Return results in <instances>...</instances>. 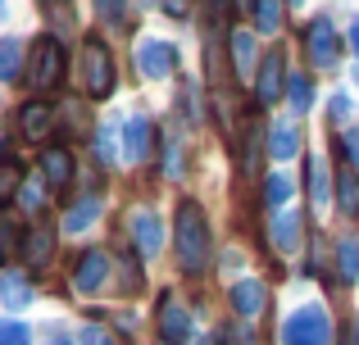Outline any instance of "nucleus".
I'll use <instances>...</instances> for the list:
<instances>
[{
	"label": "nucleus",
	"mask_w": 359,
	"mask_h": 345,
	"mask_svg": "<svg viewBox=\"0 0 359 345\" xmlns=\"http://www.w3.org/2000/svg\"><path fill=\"white\" fill-rule=\"evenodd\" d=\"M305 169H309V204H314V213H327V204H332V177H327V164L314 155Z\"/></svg>",
	"instance_id": "nucleus-18"
},
{
	"label": "nucleus",
	"mask_w": 359,
	"mask_h": 345,
	"mask_svg": "<svg viewBox=\"0 0 359 345\" xmlns=\"http://www.w3.org/2000/svg\"><path fill=\"white\" fill-rule=\"evenodd\" d=\"M50 345H73V341H64V337H60V341H50Z\"/></svg>",
	"instance_id": "nucleus-39"
},
{
	"label": "nucleus",
	"mask_w": 359,
	"mask_h": 345,
	"mask_svg": "<svg viewBox=\"0 0 359 345\" xmlns=\"http://www.w3.org/2000/svg\"><path fill=\"white\" fill-rule=\"evenodd\" d=\"M305 55L314 69H337V55H341V41H337L332 18H314L305 32Z\"/></svg>",
	"instance_id": "nucleus-5"
},
{
	"label": "nucleus",
	"mask_w": 359,
	"mask_h": 345,
	"mask_svg": "<svg viewBox=\"0 0 359 345\" xmlns=\"http://www.w3.org/2000/svg\"><path fill=\"white\" fill-rule=\"evenodd\" d=\"M105 277H109V255H105V250H87V255L78 259L73 286H78L82 295H96L100 286H105Z\"/></svg>",
	"instance_id": "nucleus-9"
},
{
	"label": "nucleus",
	"mask_w": 359,
	"mask_h": 345,
	"mask_svg": "<svg viewBox=\"0 0 359 345\" xmlns=\"http://www.w3.org/2000/svg\"><path fill=\"white\" fill-rule=\"evenodd\" d=\"M96 218H100V195H82V200L73 204L69 213H64L60 232H64V237H78V232H87Z\"/></svg>",
	"instance_id": "nucleus-17"
},
{
	"label": "nucleus",
	"mask_w": 359,
	"mask_h": 345,
	"mask_svg": "<svg viewBox=\"0 0 359 345\" xmlns=\"http://www.w3.org/2000/svg\"><path fill=\"white\" fill-rule=\"evenodd\" d=\"M237 345H255V341H250V337H237Z\"/></svg>",
	"instance_id": "nucleus-38"
},
{
	"label": "nucleus",
	"mask_w": 359,
	"mask_h": 345,
	"mask_svg": "<svg viewBox=\"0 0 359 345\" xmlns=\"http://www.w3.org/2000/svg\"><path fill=\"white\" fill-rule=\"evenodd\" d=\"M264 200H269L273 209H278V204H287V200H291V182H287L282 173H273L269 182H264Z\"/></svg>",
	"instance_id": "nucleus-29"
},
{
	"label": "nucleus",
	"mask_w": 359,
	"mask_h": 345,
	"mask_svg": "<svg viewBox=\"0 0 359 345\" xmlns=\"http://www.w3.org/2000/svg\"><path fill=\"white\" fill-rule=\"evenodd\" d=\"M50 250H55V232L50 227H32L23 237V259H27V268H46L50 264Z\"/></svg>",
	"instance_id": "nucleus-20"
},
{
	"label": "nucleus",
	"mask_w": 359,
	"mask_h": 345,
	"mask_svg": "<svg viewBox=\"0 0 359 345\" xmlns=\"http://www.w3.org/2000/svg\"><path fill=\"white\" fill-rule=\"evenodd\" d=\"M250 18H255V27H259V32H278L282 5H269V0H259V5H250Z\"/></svg>",
	"instance_id": "nucleus-28"
},
{
	"label": "nucleus",
	"mask_w": 359,
	"mask_h": 345,
	"mask_svg": "<svg viewBox=\"0 0 359 345\" xmlns=\"http://www.w3.org/2000/svg\"><path fill=\"white\" fill-rule=\"evenodd\" d=\"M269 155H273L278 164H287V160H296V155H300V127L291 123V118L273 123V132H269Z\"/></svg>",
	"instance_id": "nucleus-16"
},
{
	"label": "nucleus",
	"mask_w": 359,
	"mask_h": 345,
	"mask_svg": "<svg viewBox=\"0 0 359 345\" xmlns=\"http://www.w3.org/2000/svg\"><path fill=\"white\" fill-rule=\"evenodd\" d=\"M341 141H346V155H351V164L359 169V127H346V132H341Z\"/></svg>",
	"instance_id": "nucleus-34"
},
{
	"label": "nucleus",
	"mask_w": 359,
	"mask_h": 345,
	"mask_svg": "<svg viewBox=\"0 0 359 345\" xmlns=\"http://www.w3.org/2000/svg\"><path fill=\"white\" fill-rule=\"evenodd\" d=\"M355 87H359V69H355Z\"/></svg>",
	"instance_id": "nucleus-42"
},
{
	"label": "nucleus",
	"mask_w": 359,
	"mask_h": 345,
	"mask_svg": "<svg viewBox=\"0 0 359 345\" xmlns=\"http://www.w3.org/2000/svg\"><path fill=\"white\" fill-rule=\"evenodd\" d=\"M96 155L105 169H114V127H100L96 132Z\"/></svg>",
	"instance_id": "nucleus-31"
},
{
	"label": "nucleus",
	"mask_w": 359,
	"mask_h": 345,
	"mask_svg": "<svg viewBox=\"0 0 359 345\" xmlns=\"http://www.w3.org/2000/svg\"><path fill=\"white\" fill-rule=\"evenodd\" d=\"M287 100H291L296 114H305V109L314 105V87H309L305 73H287Z\"/></svg>",
	"instance_id": "nucleus-25"
},
{
	"label": "nucleus",
	"mask_w": 359,
	"mask_h": 345,
	"mask_svg": "<svg viewBox=\"0 0 359 345\" xmlns=\"http://www.w3.org/2000/svg\"><path fill=\"white\" fill-rule=\"evenodd\" d=\"M273 246H278L282 255H296L300 250V213L296 209H282L278 218H273Z\"/></svg>",
	"instance_id": "nucleus-19"
},
{
	"label": "nucleus",
	"mask_w": 359,
	"mask_h": 345,
	"mask_svg": "<svg viewBox=\"0 0 359 345\" xmlns=\"http://www.w3.org/2000/svg\"><path fill=\"white\" fill-rule=\"evenodd\" d=\"M18 73H23V41L0 36V82H14Z\"/></svg>",
	"instance_id": "nucleus-23"
},
{
	"label": "nucleus",
	"mask_w": 359,
	"mask_h": 345,
	"mask_svg": "<svg viewBox=\"0 0 359 345\" xmlns=\"http://www.w3.org/2000/svg\"><path fill=\"white\" fill-rule=\"evenodd\" d=\"M177 264H182V273L201 277L205 268H210V255H214V237H210V218H205V209L196 200H182L177 204Z\"/></svg>",
	"instance_id": "nucleus-1"
},
{
	"label": "nucleus",
	"mask_w": 359,
	"mask_h": 345,
	"mask_svg": "<svg viewBox=\"0 0 359 345\" xmlns=\"http://www.w3.org/2000/svg\"><path fill=\"white\" fill-rule=\"evenodd\" d=\"M100 14H105V18H123L128 9H123V5H100Z\"/></svg>",
	"instance_id": "nucleus-36"
},
{
	"label": "nucleus",
	"mask_w": 359,
	"mask_h": 345,
	"mask_svg": "<svg viewBox=\"0 0 359 345\" xmlns=\"http://www.w3.org/2000/svg\"><path fill=\"white\" fill-rule=\"evenodd\" d=\"M264 304H269V291H264V282H255V277H241V282L232 286V309H237L241 318H259Z\"/></svg>",
	"instance_id": "nucleus-12"
},
{
	"label": "nucleus",
	"mask_w": 359,
	"mask_h": 345,
	"mask_svg": "<svg viewBox=\"0 0 359 345\" xmlns=\"http://www.w3.org/2000/svg\"><path fill=\"white\" fill-rule=\"evenodd\" d=\"M41 204H46V177H23V186H18V209L41 213Z\"/></svg>",
	"instance_id": "nucleus-26"
},
{
	"label": "nucleus",
	"mask_w": 359,
	"mask_h": 345,
	"mask_svg": "<svg viewBox=\"0 0 359 345\" xmlns=\"http://www.w3.org/2000/svg\"><path fill=\"white\" fill-rule=\"evenodd\" d=\"M173 64H177V50H173L168 41H155V36L137 41V73H141L146 82L168 78V73H173Z\"/></svg>",
	"instance_id": "nucleus-6"
},
{
	"label": "nucleus",
	"mask_w": 359,
	"mask_h": 345,
	"mask_svg": "<svg viewBox=\"0 0 359 345\" xmlns=\"http://www.w3.org/2000/svg\"><path fill=\"white\" fill-rule=\"evenodd\" d=\"M132 246H137V255H146V259L159 255V246H164V223H159L155 209L132 213Z\"/></svg>",
	"instance_id": "nucleus-7"
},
{
	"label": "nucleus",
	"mask_w": 359,
	"mask_h": 345,
	"mask_svg": "<svg viewBox=\"0 0 359 345\" xmlns=\"http://www.w3.org/2000/svg\"><path fill=\"white\" fill-rule=\"evenodd\" d=\"M0 18H5V5H0Z\"/></svg>",
	"instance_id": "nucleus-44"
},
{
	"label": "nucleus",
	"mask_w": 359,
	"mask_h": 345,
	"mask_svg": "<svg viewBox=\"0 0 359 345\" xmlns=\"http://www.w3.org/2000/svg\"><path fill=\"white\" fill-rule=\"evenodd\" d=\"M327 114H332V118H346V114H351V96H346V91H332V105H327Z\"/></svg>",
	"instance_id": "nucleus-35"
},
{
	"label": "nucleus",
	"mask_w": 359,
	"mask_h": 345,
	"mask_svg": "<svg viewBox=\"0 0 359 345\" xmlns=\"http://www.w3.org/2000/svg\"><path fill=\"white\" fill-rule=\"evenodd\" d=\"M128 164H146L150 160V150H155V127H150V118L146 114H137V118H128Z\"/></svg>",
	"instance_id": "nucleus-11"
},
{
	"label": "nucleus",
	"mask_w": 359,
	"mask_h": 345,
	"mask_svg": "<svg viewBox=\"0 0 359 345\" xmlns=\"http://www.w3.org/2000/svg\"><path fill=\"white\" fill-rule=\"evenodd\" d=\"M278 345H332V318L318 304H305V309L287 314L278 328Z\"/></svg>",
	"instance_id": "nucleus-2"
},
{
	"label": "nucleus",
	"mask_w": 359,
	"mask_h": 345,
	"mask_svg": "<svg viewBox=\"0 0 359 345\" xmlns=\"http://www.w3.org/2000/svg\"><path fill=\"white\" fill-rule=\"evenodd\" d=\"M0 304H5L9 314L27 309V304H32V282H27L23 273H14V268H0Z\"/></svg>",
	"instance_id": "nucleus-13"
},
{
	"label": "nucleus",
	"mask_w": 359,
	"mask_h": 345,
	"mask_svg": "<svg viewBox=\"0 0 359 345\" xmlns=\"http://www.w3.org/2000/svg\"><path fill=\"white\" fill-rule=\"evenodd\" d=\"M0 345H32V328L27 323H0Z\"/></svg>",
	"instance_id": "nucleus-30"
},
{
	"label": "nucleus",
	"mask_w": 359,
	"mask_h": 345,
	"mask_svg": "<svg viewBox=\"0 0 359 345\" xmlns=\"http://www.w3.org/2000/svg\"><path fill=\"white\" fill-rule=\"evenodd\" d=\"M337 204H341L351 218H359V173L355 169H346L337 177Z\"/></svg>",
	"instance_id": "nucleus-24"
},
{
	"label": "nucleus",
	"mask_w": 359,
	"mask_h": 345,
	"mask_svg": "<svg viewBox=\"0 0 359 345\" xmlns=\"http://www.w3.org/2000/svg\"><path fill=\"white\" fill-rule=\"evenodd\" d=\"M41 177H46V186H64L73 177V155L69 150H46L41 155Z\"/></svg>",
	"instance_id": "nucleus-22"
},
{
	"label": "nucleus",
	"mask_w": 359,
	"mask_h": 345,
	"mask_svg": "<svg viewBox=\"0 0 359 345\" xmlns=\"http://www.w3.org/2000/svg\"><path fill=\"white\" fill-rule=\"evenodd\" d=\"M18 127H23V136H46L55 127V105H46V100H27L23 109H18Z\"/></svg>",
	"instance_id": "nucleus-15"
},
{
	"label": "nucleus",
	"mask_w": 359,
	"mask_h": 345,
	"mask_svg": "<svg viewBox=\"0 0 359 345\" xmlns=\"http://www.w3.org/2000/svg\"><path fill=\"white\" fill-rule=\"evenodd\" d=\"M255 96H259V105H273L278 96H287V69H282V55H264L259 64V78H255Z\"/></svg>",
	"instance_id": "nucleus-8"
},
{
	"label": "nucleus",
	"mask_w": 359,
	"mask_h": 345,
	"mask_svg": "<svg viewBox=\"0 0 359 345\" xmlns=\"http://www.w3.org/2000/svg\"><path fill=\"white\" fill-rule=\"evenodd\" d=\"M337 264H341V282L355 286V282H359V241H355V237L341 241V250H337Z\"/></svg>",
	"instance_id": "nucleus-27"
},
{
	"label": "nucleus",
	"mask_w": 359,
	"mask_h": 345,
	"mask_svg": "<svg viewBox=\"0 0 359 345\" xmlns=\"http://www.w3.org/2000/svg\"><path fill=\"white\" fill-rule=\"evenodd\" d=\"M351 50H355V55H359V23H355V27H351Z\"/></svg>",
	"instance_id": "nucleus-37"
},
{
	"label": "nucleus",
	"mask_w": 359,
	"mask_h": 345,
	"mask_svg": "<svg viewBox=\"0 0 359 345\" xmlns=\"http://www.w3.org/2000/svg\"><path fill=\"white\" fill-rule=\"evenodd\" d=\"M196 345H214V341H210V337H205V341H196Z\"/></svg>",
	"instance_id": "nucleus-41"
},
{
	"label": "nucleus",
	"mask_w": 359,
	"mask_h": 345,
	"mask_svg": "<svg viewBox=\"0 0 359 345\" xmlns=\"http://www.w3.org/2000/svg\"><path fill=\"white\" fill-rule=\"evenodd\" d=\"M78 345H118L114 337H109L100 323H91V328H82V337H78Z\"/></svg>",
	"instance_id": "nucleus-33"
},
{
	"label": "nucleus",
	"mask_w": 359,
	"mask_h": 345,
	"mask_svg": "<svg viewBox=\"0 0 359 345\" xmlns=\"http://www.w3.org/2000/svg\"><path fill=\"white\" fill-rule=\"evenodd\" d=\"M0 155H5V141H0Z\"/></svg>",
	"instance_id": "nucleus-43"
},
{
	"label": "nucleus",
	"mask_w": 359,
	"mask_h": 345,
	"mask_svg": "<svg viewBox=\"0 0 359 345\" xmlns=\"http://www.w3.org/2000/svg\"><path fill=\"white\" fill-rule=\"evenodd\" d=\"M355 345H359V318H355Z\"/></svg>",
	"instance_id": "nucleus-40"
},
{
	"label": "nucleus",
	"mask_w": 359,
	"mask_h": 345,
	"mask_svg": "<svg viewBox=\"0 0 359 345\" xmlns=\"http://www.w3.org/2000/svg\"><path fill=\"white\" fill-rule=\"evenodd\" d=\"M159 337H164V345H187L191 341V314H187L182 304H164V314H159Z\"/></svg>",
	"instance_id": "nucleus-14"
},
{
	"label": "nucleus",
	"mask_w": 359,
	"mask_h": 345,
	"mask_svg": "<svg viewBox=\"0 0 359 345\" xmlns=\"http://www.w3.org/2000/svg\"><path fill=\"white\" fill-rule=\"evenodd\" d=\"M259 55H255V32H245V27H237L232 32V69H237L241 82H255L259 78Z\"/></svg>",
	"instance_id": "nucleus-10"
},
{
	"label": "nucleus",
	"mask_w": 359,
	"mask_h": 345,
	"mask_svg": "<svg viewBox=\"0 0 359 345\" xmlns=\"http://www.w3.org/2000/svg\"><path fill=\"white\" fill-rule=\"evenodd\" d=\"M82 87L91 100H109V91H114V59L100 36H87V45H82Z\"/></svg>",
	"instance_id": "nucleus-3"
},
{
	"label": "nucleus",
	"mask_w": 359,
	"mask_h": 345,
	"mask_svg": "<svg viewBox=\"0 0 359 345\" xmlns=\"http://www.w3.org/2000/svg\"><path fill=\"white\" fill-rule=\"evenodd\" d=\"M23 237L27 232L18 227V213L9 209V204H0V264H5L14 250H23Z\"/></svg>",
	"instance_id": "nucleus-21"
},
{
	"label": "nucleus",
	"mask_w": 359,
	"mask_h": 345,
	"mask_svg": "<svg viewBox=\"0 0 359 345\" xmlns=\"http://www.w3.org/2000/svg\"><path fill=\"white\" fill-rule=\"evenodd\" d=\"M64 69H69L64 45L55 41V36H36L32 64H27V82H32V91H55L64 82Z\"/></svg>",
	"instance_id": "nucleus-4"
},
{
	"label": "nucleus",
	"mask_w": 359,
	"mask_h": 345,
	"mask_svg": "<svg viewBox=\"0 0 359 345\" xmlns=\"http://www.w3.org/2000/svg\"><path fill=\"white\" fill-rule=\"evenodd\" d=\"M164 173L168 177H182V136H173L164 150Z\"/></svg>",
	"instance_id": "nucleus-32"
}]
</instances>
